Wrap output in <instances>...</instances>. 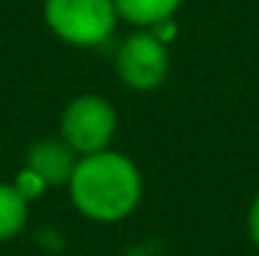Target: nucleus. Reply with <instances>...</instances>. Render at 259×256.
Wrapping results in <instances>:
<instances>
[{
	"label": "nucleus",
	"instance_id": "20e7f679",
	"mask_svg": "<svg viewBox=\"0 0 259 256\" xmlns=\"http://www.w3.org/2000/svg\"><path fill=\"white\" fill-rule=\"evenodd\" d=\"M168 47L152 30H138L116 53V69L121 83L135 91H152L168 77Z\"/></svg>",
	"mask_w": 259,
	"mask_h": 256
},
{
	"label": "nucleus",
	"instance_id": "f257e3e1",
	"mask_svg": "<svg viewBox=\"0 0 259 256\" xmlns=\"http://www.w3.org/2000/svg\"><path fill=\"white\" fill-rule=\"evenodd\" d=\"M69 196L80 215L97 223H119L135 212L144 196L141 171L130 157L102 149L77 160Z\"/></svg>",
	"mask_w": 259,
	"mask_h": 256
},
{
	"label": "nucleus",
	"instance_id": "f03ea898",
	"mask_svg": "<svg viewBox=\"0 0 259 256\" xmlns=\"http://www.w3.org/2000/svg\"><path fill=\"white\" fill-rule=\"evenodd\" d=\"M45 20L58 39L75 47H100L119 20L113 0H45Z\"/></svg>",
	"mask_w": 259,
	"mask_h": 256
},
{
	"label": "nucleus",
	"instance_id": "7ed1b4c3",
	"mask_svg": "<svg viewBox=\"0 0 259 256\" xmlns=\"http://www.w3.org/2000/svg\"><path fill=\"white\" fill-rule=\"evenodd\" d=\"M116 111L108 99L97 94H83L66 105L61 116V138L80 157L108 149L116 135Z\"/></svg>",
	"mask_w": 259,
	"mask_h": 256
},
{
	"label": "nucleus",
	"instance_id": "423d86ee",
	"mask_svg": "<svg viewBox=\"0 0 259 256\" xmlns=\"http://www.w3.org/2000/svg\"><path fill=\"white\" fill-rule=\"evenodd\" d=\"M121 20L141 28H155L160 22L171 20L182 0H113Z\"/></svg>",
	"mask_w": 259,
	"mask_h": 256
},
{
	"label": "nucleus",
	"instance_id": "39448f33",
	"mask_svg": "<svg viewBox=\"0 0 259 256\" xmlns=\"http://www.w3.org/2000/svg\"><path fill=\"white\" fill-rule=\"evenodd\" d=\"M77 160L80 155L64 138H41V141L30 143L25 155V168L33 171L47 187H58L69 185Z\"/></svg>",
	"mask_w": 259,
	"mask_h": 256
},
{
	"label": "nucleus",
	"instance_id": "1a4fd4ad",
	"mask_svg": "<svg viewBox=\"0 0 259 256\" xmlns=\"http://www.w3.org/2000/svg\"><path fill=\"white\" fill-rule=\"evenodd\" d=\"M245 223H248V234H251V240H254V245L259 248V190H256V196H254V201H251V207H248V218H245Z\"/></svg>",
	"mask_w": 259,
	"mask_h": 256
},
{
	"label": "nucleus",
	"instance_id": "0eeeda50",
	"mask_svg": "<svg viewBox=\"0 0 259 256\" xmlns=\"http://www.w3.org/2000/svg\"><path fill=\"white\" fill-rule=\"evenodd\" d=\"M30 201L14 187V182H0V242H9L25 229Z\"/></svg>",
	"mask_w": 259,
	"mask_h": 256
},
{
	"label": "nucleus",
	"instance_id": "6e6552de",
	"mask_svg": "<svg viewBox=\"0 0 259 256\" xmlns=\"http://www.w3.org/2000/svg\"><path fill=\"white\" fill-rule=\"evenodd\" d=\"M14 187H17V190H20L28 201H30V198H36V196H41V193L47 190L45 182H41L39 176L33 174V171H28V168H22V174L14 179Z\"/></svg>",
	"mask_w": 259,
	"mask_h": 256
}]
</instances>
